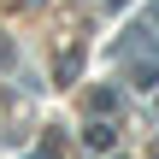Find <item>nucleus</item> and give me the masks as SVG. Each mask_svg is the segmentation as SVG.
<instances>
[{"mask_svg": "<svg viewBox=\"0 0 159 159\" xmlns=\"http://www.w3.org/2000/svg\"><path fill=\"white\" fill-rule=\"evenodd\" d=\"M83 142H89L94 153H106V148H112V124H89V130H83Z\"/></svg>", "mask_w": 159, "mask_h": 159, "instance_id": "1", "label": "nucleus"}]
</instances>
